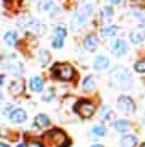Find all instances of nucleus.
Returning a JSON list of instances; mask_svg holds the SVG:
<instances>
[{"mask_svg": "<svg viewBox=\"0 0 145 147\" xmlns=\"http://www.w3.org/2000/svg\"><path fill=\"white\" fill-rule=\"evenodd\" d=\"M72 140L62 128H50L34 140L36 147H70Z\"/></svg>", "mask_w": 145, "mask_h": 147, "instance_id": "obj_1", "label": "nucleus"}, {"mask_svg": "<svg viewBox=\"0 0 145 147\" xmlns=\"http://www.w3.org/2000/svg\"><path fill=\"white\" fill-rule=\"evenodd\" d=\"M50 75L55 80H60V82H73L75 77H77V70L68 62H56L50 69Z\"/></svg>", "mask_w": 145, "mask_h": 147, "instance_id": "obj_2", "label": "nucleus"}, {"mask_svg": "<svg viewBox=\"0 0 145 147\" xmlns=\"http://www.w3.org/2000/svg\"><path fill=\"white\" fill-rule=\"evenodd\" d=\"M109 79H111V84L114 87L123 89V91L130 89L132 84H133L132 82V75L128 72V69H125V67H116L113 72L109 74Z\"/></svg>", "mask_w": 145, "mask_h": 147, "instance_id": "obj_3", "label": "nucleus"}, {"mask_svg": "<svg viewBox=\"0 0 145 147\" xmlns=\"http://www.w3.org/2000/svg\"><path fill=\"white\" fill-rule=\"evenodd\" d=\"M92 3H87V5H84V9L82 10H75L72 16V19H70V29L72 31H79L80 28H84L85 26V22H87V19L92 16Z\"/></svg>", "mask_w": 145, "mask_h": 147, "instance_id": "obj_4", "label": "nucleus"}, {"mask_svg": "<svg viewBox=\"0 0 145 147\" xmlns=\"http://www.w3.org/2000/svg\"><path fill=\"white\" fill-rule=\"evenodd\" d=\"M73 111L82 120H89V118H92L96 115V105H94V101L85 99V98L84 99H77L75 105H73Z\"/></svg>", "mask_w": 145, "mask_h": 147, "instance_id": "obj_5", "label": "nucleus"}, {"mask_svg": "<svg viewBox=\"0 0 145 147\" xmlns=\"http://www.w3.org/2000/svg\"><path fill=\"white\" fill-rule=\"evenodd\" d=\"M67 28L63 24H56L53 29V39H51V46L55 50H62L65 45V38H67Z\"/></svg>", "mask_w": 145, "mask_h": 147, "instance_id": "obj_6", "label": "nucleus"}, {"mask_svg": "<svg viewBox=\"0 0 145 147\" xmlns=\"http://www.w3.org/2000/svg\"><path fill=\"white\" fill-rule=\"evenodd\" d=\"M24 29H26L29 34H33V36H41V34L46 33V26H44L41 21L34 19V17H26V26H24Z\"/></svg>", "mask_w": 145, "mask_h": 147, "instance_id": "obj_7", "label": "nucleus"}, {"mask_svg": "<svg viewBox=\"0 0 145 147\" xmlns=\"http://www.w3.org/2000/svg\"><path fill=\"white\" fill-rule=\"evenodd\" d=\"M118 108H119V111L130 115V113H135V111H137V105H135V101H133L130 96L121 94V96L118 98Z\"/></svg>", "mask_w": 145, "mask_h": 147, "instance_id": "obj_8", "label": "nucleus"}, {"mask_svg": "<svg viewBox=\"0 0 145 147\" xmlns=\"http://www.w3.org/2000/svg\"><path fill=\"white\" fill-rule=\"evenodd\" d=\"M3 67L7 69V72L14 74L15 77H22V74H24V67H22V63L17 62V60H14V57H9V60L5 62Z\"/></svg>", "mask_w": 145, "mask_h": 147, "instance_id": "obj_9", "label": "nucleus"}, {"mask_svg": "<svg viewBox=\"0 0 145 147\" xmlns=\"http://www.w3.org/2000/svg\"><path fill=\"white\" fill-rule=\"evenodd\" d=\"M26 91V80L22 77H15L10 84H9V92L12 96H21Z\"/></svg>", "mask_w": 145, "mask_h": 147, "instance_id": "obj_10", "label": "nucleus"}, {"mask_svg": "<svg viewBox=\"0 0 145 147\" xmlns=\"http://www.w3.org/2000/svg\"><path fill=\"white\" fill-rule=\"evenodd\" d=\"M109 65H111V60H109V57H106V55H97V57L94 58V62H92V69H94L96 72H104V70H108Z\"/></svg>", "mask_w": 145, "mask_h": 147, "instance_id": "obj_11", "label": "nucleus"}, {"mask_svg": "<svg viewBox=\"0 0 145 147\" xmlns=\"http://www.w3.org/2000/svg\"><path fill=\"white\" fill-rule=\"evenodd\" d=\"M28 120V113L24 108H14V111L9 115V121L14 125H22Z\"/></svg>", "mask_w": 145, "mask_h": 147, "instance_id": "obj_12", "label": "nucleus"}, {"mask_svg": "<svg viewBox=\"0 0 145 147\" xmlns=\"http://www.w3.org/2000/svg\"><path fill=\"white\" fill-rule=\"evenodd\" d=\"M28 87H29V91L34 92V94L43 92V91H44V79L39 77V75H33V77L29 79V82H28Z\"/></svg>", "mask_w": 145, "mask_h": 147, "instance_id": "obj_13", "label": "nucleus"}, {"mask_svg": "<svg viewBox=\"0 0 145 147\" xmlns=\"http://www.w3.org/2000/svg\"><path fill=\"white\" fill-rule=\"evenodd\" d=\"M119 31H121V28H119V26H116V24H106V26L101 29L99 36H101V39L108 41V39H113V38L116 36Z\"/></svg>", "mask_w": 145, "mask_h": 147, "instance_id": "obj_14", "label": "nucleus"}, {"mask_svg": "<svg viewBox=\"0 0 145 147\" xmlns=\"http://www.w3.org/2000/svg\"><path fill=\"white\" fill-rule=\"evenodd\" d=\"M145 41V28L144 26H137L130 31V43L132 45H142Z\"/></svg>", "mask_w": 145, "mask_h": 147, "instance_id": "obj_15", "label": "nucleus"}, {"mask_svg": "<svg viewBox=\"0 0 145 147\" xmlns=\"http://www.w3.org/2000/svg\"><path fill=\"white\" fill-rule=\"evenodd\" d=\"M111 50H113V53H114L116 57H123V55H126V53H128V43H126L125 39L118 38V39H114V41H113Z\"/></svg>", "mask_w": 145, "mask_h": 147, "instance_id": "obj_16", "label": "nucleus"}, {"mask_svg": "<svg viewBox=\"0 0 145 147\" xmlns=\"http://www.w3.org/2000/svg\"><path fill=\"white\" fill-rule=\"evenodd\" d=\"M50 125H51V120H50V116H48V115H44V113L36 115V116H34V120H33V128H38V130L50 128Z\"/></svg>", "mask_w": 145, "mask_h": 147, "instance_id": "obj_17", "label": "nucleus"}, {"mask_svg": "<svg viewBox=\"0 0 145 147\" xmlns=\"http://www.w3.org/2000/svg\"><path fill=\"white\" fill-rule=\"evenodd\" d=\"M84 50L85 51H89V53H92V51H96L97 50V45H99V41H97V36L94 34V33H89L87 36L84 38Z\"/></svg>", "mask_w": 145, "mask_h": 147, "instance_id": "obj_18", "label": "nucleus"}, {"mask_svg": "<svg viewBox=\"0 0 145 147\" xmlns=\"http://www.w3.org/2000/svg\"><path fill=\"white\" fill-rule=\"evenodd\" d=\"M3 43H5V46L15 48V46L21 43V38H19V34H17L15 31H7V33L3 34Z\"/></svg>", "mask_w": 145, "mask_h": 147, "instance_id": "obj_19", "label": "nucleus"}, {"mask_svg": "<svg viewBox=\"0 0 145 147\" xmlns=\"http://www.w3.org/2000/svg\"><path fill=\"white\" fill-rule=\"evenodd\" d=\"M94 89H96V77L94 75L84 77V80H82V91L84 92H92Z\"/></svg>", "mask_w": 145, "mask_h": 147, "instance_id": "obj_20", "label": "nucleus"}, {"mask_svg": "<svg viewBox=\"0 0 145 147\" xmlns=\"http://www.w3.org/2000/svg\"><path fill=\"white\" fill-rule=\"evenodd\" d=\"M99 16H101V21L108 24L109 21L113 19V16H114V9H113L111 5H104V7L101 9V12H99Z\"/></svg>", "mask_w": 145, "mask_h": 147, "instance_id": "obj_21", "label": "nucleus"}, {"mask_svg": "<svg viewBox=\"0 0 145 147\" xmlns=\"http://www.w3.org/2000/svg\"><path fill=\"white\" fill-rule=\"evenodd\" d=\"M114 128H116V132H119V134H126L130 128H132V123L128 121V120H114Z\"/></svg>", "mask_w": 145, "mask_h": 147, "instance_id": "obj_22", "label": "nucleus"}, {"mask_svg": "<svg viewBox=\"0 0 145 147\" xmlns=\"http://www.w3.org/2000/svg\"><path fill=\"white\" fill-rule=\"evenodd\" d=\"M119 144H121V147H135L137 146V135H133V134H125V135L121 137Z\"/></svg>", "mask_w": 145, "mask_h": 147, "instance_id": "obj_23", "label": "nucleus"}, {"mask_svg": "<svg viewBox=\"0 0 145 147\" xmlns=\"http://www.w3.org/2000/svg\"><path fill=\"white\" fill-rule=\"evenodd\" d=\"M101 118H103V121H114L116 120V116H114V111L109 108L108 105H104V106H101Z\"/></svg>", "mask_w": 145, "mask_h": 147, "instance_id": "obj_24", "label": "nucleus"}, {"mask_svg": "<svg viewBox=\"0 0 145 147\" xmlns=\"http://www.w3.org/2000/svg\"><path fill=\"white\" fill-rule=\"evenodd\" d=\"M38 58H39L41 67H48V65H50V62H51V53H50L48 50H39Z\"/></svg>", "mask_w": 145, "mask_h": 147, "instance_id": "obj_25", "label": "nucleus"}, {"mask_svg": "<svg viewBox=\"0 0 145 147\" xmlns=\"http://www.w3.org/2000/svg\"><path fill=\"white\" fill-rule=\"evenodd\" d=\"M106 134H108V130H106V127H104L103 123H97V125H94V127L91 128V135H92V137H96V139L104 137Z\"/></svg>", "mask_w": 145, "mask_h": 147, "instance_id": "obj_26", "label": "nucleus"}, {"mask_svg": "<svg viewBox=\"0 0 145 147\" xmlns=\"http://www.w3.org/2000/svg\"><path fill=\"white\" fill-rule=\"evenodd\" d=\"M132 16L135 17V19H138V26H144L145 28V10L144 9H140V7H137V9H132Z\"/></svg>", "mask_w": 145, "mask_h": 147, "instance_id": "obj_27", "label": "nucleus"}, {"mask_svg": "<svg viewBox=\"0 0 145 147\" xmlns=\"http://www.w3.org/2000/svg\"><path fill=\"white\" fill-rule=\"evenodd\" d=\"M53 7H55L53 0H39V3H38V10H39V12H48V10H51Z\"/></svg>", "mask_w": 145, "mask_h": 147, "instance_id": "obj_28", "label": "nucleus"}, {"mask_svg": "<svg viewBox=\"0 0 145 147\" xmlns=\"http://www.w3.org/2000/svg\"><path fill=\"white\" fill-rule=\"evenodd\" d=\"M133 70H135L137 74H145V57L135 62V65H133Z\"/></svg>", "mask_w": 145, "mask_h": 147, "instance_id": "obj_29", "label": "nucleus"}, {"mask_svg": "<svg viewBox=\"0 0 145 147\" xmlns=\"http://www.w3.org/2000/svg\"><path fill=\"white\" fill-rule=\"evenodd\" d=\"M53 99H55V91H53V89H48V91L43 94V101L50 103V101H53Z\"/></svg>", "mask_w": 145, "mask_h": 147, "instance_id": "obj_30", "label": "nucleus"}, {"mask_svg": "<svg viewBox=\"0 0 145 147\" xmlns=\"http://www.w3.org/2000/svg\"><path fill=\"white\" fill-rule=\"evenodd\" d=\"M12 111H14V105H12V103H7V105L2 108V115H3V116H9Z\"/></svg>", "mask_w": 145, "mask_h": 147, "instance_id": "obj_31", "label": "nucleus"}, {"mask_svg": "<svg viewBox=\"0 0 145 147\" xmlns=\"http://www.w3.org/2000/svg\"><path fill=\"white\" fill-rule=\"evenodd\" d=\"M58 14H60V9H58V7H53V9L50 10V16H51V17H55V16H58Z\"/></svg>", "mask_w": 145, "mask_h": 147, "instance_id": "obj_32", "label": "nucleus"}, {"mask_svg": "<svg viewBox=\"0 0 145 147\" xmlns=\"http://www.w3.org/2000/svg\"><path fill=\"white\" fill-rule=\"evenodd\" d=\"M108 3L113 7V5H119V3H123V0H108Z\"/></svg>", "mask_w": 145, "mask_h": 147, "instance_id": "obj_33", "label": "nucleus"}, {"mask_svg": "<svg viewBox=\"0 0 145 147\" xmlns=\"http://www.w3.org/2000/svg\"><path fill=\"white\" fill-rule=\"evenodd\" d=\"M132 2L137 3V7H138V5H145V0H132Z\"/></svg>", "mask_w": 145, "mask_h": 147, "instance_id": "obj_34", "label": "nucleus"}, {"mask_svg": "<svg viewBox=\"0 0 145 147\" xmlns=\"http://www.w3.org/2000/svg\"><path fill=\"white\" fill-rule=\"evenodd\" d=\"M15 147H29V146H28V142H24V140H22V142L15 144Z\"/></svg>", "mask_w": 145, "mask_h": 147, "instance_id": "obj_35", "label": "nucleus"}, {"mask_svg": "<svg viewBox=\"0 0 145 147\" xmlns=\"http://www.w3.org/2000/svg\"><path fill=\"white\" fill-rule=\"evenodd\" d=\"M3 84H5V75L0 74V86H3Z\"/></svg>", "mask_w": 145, "mask_h": 147, "instance_id": "obj_36", "label": "nucleus"}, {"mask_svg": "<svg viewBox=\"0 0 145 147\" xmlns=\"http://www.w3.org/2000/svg\"><path fill=\"white\" fill-rule=\"evenodd\" d=\"M12 2H14V0H3V3H5L7 7H12Z\"/></svg>", "mask_w": 145, "mask_h": 147, "instance_id": "obj_37", "label": "nucleus"}, {"mask_svg": "<svg viewBox=\"0 0 145 147\" xmlns=\"http://www.w3.org/2000/svg\"><path fill=\"white\" fill-rule=\"evenodd\" d=\"M0 147H10L9 144H5V142H0Z\"/></svg>", "mask_w": 145, "mask_h": 147, "instance_id": "obj_38", "label": "nucleus"}, {"mask_svg": "<svg viewBox=\"0 0 145 147\" xmlns=\"http://www.w3.org/2000/svg\"><path fill=\"white\" fill-rule=\"evenodd\" d=\"M91 147H104V146H101V144H94V146H91Z\"/></svg>", "mask_w": 145, "mask_h": 147, "instance_id": "obj_39", "label": "nucleus"}, {"mask_svg": "<svg viewBox=\"0 0 145 147\" xmlns=\"http://www.w3.org/2000/svg\"><path fill=\"white\" fill-rule=\"evenodd\" d=\"M2 99H3V96H2V91H0V103H2Z\"/></svg>", "mask_w": 145, "mask_h": 147, "instance_id": "obj_40", "label": "nucleus"}, {"mask_svg": "<svg viewBox=\"0 0 145 147\" xmlns=\"http://www.w3.org/2000/svg\"><path fill=\"white\" fill-rule=\"evenodd\" d=\"M138 147H145V144H140V146H138Z\"/></svg>", "mask_w": 145, "mask_h": 147, "instance_id": "obj_41", "label": "nucleus"}]
</instances>
